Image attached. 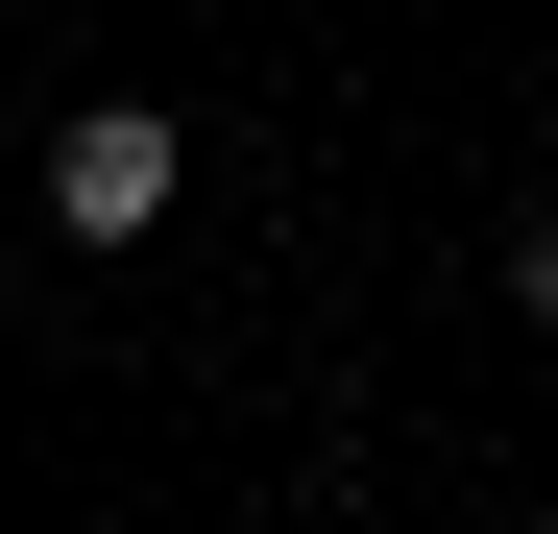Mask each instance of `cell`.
Instances as JSON below:
<instances>
[{"label": "cell", "mask_w": 558, "mask_h": 534, "mask_svg": "<svg viewBox=\"0 0 558 534\" xmlns=\"http://www.w3.org/2000/svg\"><path fill=\"white\" fill-rule=\"evenodd\" d=\"M170 195H195V122H170V98H73L49 122V219L73 243H146Z\"/></svg>", "instance_id": "1"}, {"label": "cell", "mask_w": 558, "mask_h": 534, "mask_svg": "<svg viewBox=\"0 0 558 534\" xmlns=\"http://www.w3.org/2000/svg\"><path fill=\"white\" fill-rule=\"evenodd\" d=\"M510 316H558V219H510Z\"/></svg>", "instance_id": "2"}]
</instances>
